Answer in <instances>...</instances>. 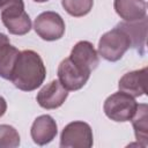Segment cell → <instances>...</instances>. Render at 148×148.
Returning a JSON list of instances; mask_svg holds the SVG:
<instances>
[{"label": "cell", "mask_w": 148, "mask_h": 148, "mask_svg": "<svg viewBox=\"0 0 148 148\" xmlns=\"http://www.w3.org/2000/svg\"><path fill=\"white\" fill-rule=\"evenodd\" d=\"M113 8L125 22H134L147 17V3L145 0H114Z\"/></svg>", "instance_id": "7c38bea8"}, {"label": "cell", "mask_w": 148, "mask_h": 148, "mask_svg": "<svg viewBox=\"0 0 148 148\" xmlns=\"http://www.w3.org/2000/svg\"><path fill=\"white\" fill-rule=\"evenodd\" d=\"M58 134V126L56 120L50 114L38 116L30 128L32 141L38 146H45L53 141Z\"/></svg>", "instance_id": "30bf717a"}, {"label": "cell", "mask_w": 148, "mask_h": 148, "mask_svg": "<svg viewBox=\"0 0 148 148\" xmlns=\"http://www.w3.org/2000/svg\"><path fill=\"white\" fill-rule=\"evenodd\" d=\"M91 73L77 67L69 58L64 59L58 66V80L68 91H75L86 86Z\"/></svg>", "instance_id": "52a82bcc"}, {"label": "cell", "mask_w": 148, "mask_h": 148, "mask_svg": "<svg viewBox=\"0 0 148 148\" xmlns=\"http://www.w3.org/2000/svg\"><path fill=\"white\" fill-rule=\"evenodd\" d=\"M118 25L121 27L128 35L132 47L135 49L138 52H140V54H143L146 46V37H147V17L134 22L123 21L118 23Z\"/></svg>", "instance_id": "5bb4252c"}, {"label": "cell", "mask_w": 148, "mask_h": 148, "mask_svg": "<svg viewBox=\"0 0 148 148\" xmlns=\"http://www.w3.org/2000/svg\"><path fill=\"white\" fill-rule=\"evenodd\" d=\"M61 6L71 16L82 17L90 13L94 0H61Z\"/></svg>", "instance_id": "2e32d148"}, {"label": "cell", "mask_w": 148, "mask_h": 148, "mask_svg": "<svg viewBox=\"0 0 148 148\" xmlns=\"http://www.w3.org/2000/svg\"><path fill=\"white\" fill-rule=\"evenodd\" d=\"M46 77V68L42 57L32 51H20L10 75L12 83L22 91H34Z\"/></svg>", "instance_id": "6da1fadb"}, {"label": "cell", "mask_w": 148, "mask_h": 148, "mask_svg": "<svg viewBox=\"0 0 148 148\" xmlns=\"http://www.w3.org/2000/svg\"><path fill=\"white\" fill-rule=\"evenodd\" d=\"M34 29L43 40L53 42L64 36L66 27L64 18L58 13L46 10L35 18Z\"/></svg>", "instance_id": "8992f818"}, {"label": "cell", "mask_w": 148, "mask_h": 148, "mask_svg": "<svg viewBox=\"0 0 148 148\" xmlns=\"http://www.w3.org/2000/svg\"><path fill=\"white\" fill-rule=\"evenodd\" d=\"M67 97L68 90L62 87L59 80H52L38 91L36 101L40 108L46 110H54L60 108Z\"/></svg>", "instance_id": "ba28073f"}, {"label": "cell", "mask_w": 148, "mask_h": 148, "mask_svg": "<svg viewBox=\"0 0 148 148\" xmlns=\"http://www.w3.org/2000/svg\"><path fill=\"white\" fill-rule=\"evenodd\" d=\"M94 145V135L90 125L76 120L67 124L60 134L61 148H90Z\"/></svg>", "instance_id": "5b68a950"}, {"label": "cell", "mask_w": 148, "mask_h": 148, "mask_svg": "<svg viewBox=\"0 0 148 148\" xmlns=\"http://www.w3.org/2000/svg\"><path fill=\"white\" fill-rule=\"evenodd\" d=\"M130 47H132V45L128 35L117 24L114 28L102 35L98 40L97 53L103 59L116 62L123 58Z\"/></svg>", "instance_id": "3957f363"}, {"label": "cell", "mask_w": 148, "mask_h": 148, "mask_svg": "<svg viewBox=\"0 0 148 148\" xmlns=\"http://www.w3.org/2000/svg\"><path fill=\"white\" fill-rule=\"evenodd\" d=\"M20 51L10 44L9 37L0 32V77L9 80Z\"/></svg>", "instance_id": "4fadbf2b"}, {"label": "cell", "mask_w": 148, "mask_h": 148, "mask_svg": "<svg viewBox=\"0 0 148 148\" xmlns=\"http://www.w3.org/2000/svg\"><path fill=\"white\" fill-rule=\"evenodd\" d=\"M134 135L140 146H148V105L146 103L138 104L136 111L131 119Z\"/></svg>", "instance_id": "9a60e30c"}, {"label": "cell", "mask_w": 148, "mask_h": 148, "mask_svg": "<svg viewBox=\"0 0 148 148\" xmlns=\"http://www.w3.org/2000/svg\"><path fill=\"white\" fill-rule=\"evenodd\" d=\"M20 142V134L15 127L7 124L0 125V148H16Z\"/></svg>", "instance_id": "e0dca14e"}, {"label": "cell", "mask_w": 148, "mask_h": 148, "mask_svg": "<svg viewBox=\"0 0 148 148\" xmlns=\"http://www.w3.org/2000/svg\"><path fill=\"white\" fill-rule=\"evenodd\" d=\"M1 21L12 35H27L31 28L29 14L24 10L23 0H0Z\"/></svg>", "instance_id": "7a4b0ae2"}, {"label": "cell", "mask_w": 148, "mask_h": 148, "mask_svg": "<svg viewBox=\"0 0 148 148\" xmlns=\"http://www.w3.org/2000/svg\"><path fill=\"white\" fill-rule=\"evenodd\" d=\"M68 58L77 67L88 73H91L94 69H96L99 64L98 53L95 50L94 45L88 40L77 42L73 46Z\"/></svg>", "instance_id": "9c48e42d"}, {"label": "cell", "mask_w": 148, "mask_h": 148, "mask_svg": "<svg viewBox=\"0 0 148 148\" xmlns=\"http://www.w3.org/2000/svg\"><path fill=\"white\" fill-rule=\"evenodd\" d=\"M6 111H7V102L2 96H0V117H2L6 113Z\"/></svg>", "instance_id": "ac0fdd59"}, {"label": "cell", "mask_w": 148, "mask_h": 148, "mask_svg": "<svg viewBox=\"0 0 148 148\" xmlns=\"http://www.w3.org/2000/svg\"><path fill=\"white\" fill-rule=\"evenodd\" d=\"M138 108L135 98L124 91H117L110 95L103 104L105 116L117 123L130 121Z\"/></svg>", "instance_id": "277c9868"}, {"label": "cell", "mask_w": 148, "mask_h": 148, "mask_svg": "<svg viewBox=\"0 0 148 148\" xmlns=\"http://www.w3.org/2000/svg\"><path fill=\"white\" fill-rule=\"evenodd\" d=\"M146 83H147V67H143L141 69L132 71L124 74L118 82V88L120 91H124L135 98L143 96L147 92Z\"/></svg>", "instance_id": "8fae6325"}, {"label": "cell", "mask_w": 148, "mask_h": 148, "mask_svg": "<svg viewBox=\"0 0 148 148\" xmlns=\"http://www.w3.org/2000/svg\"><path fill=\"white\" fill-rule=\"evenodd\" d=\"M32 1H35V2H39V3H42V2H46V1H49V0H32Z\"/></svg>", "instance_id": "d6986e66"}]
</instances>
